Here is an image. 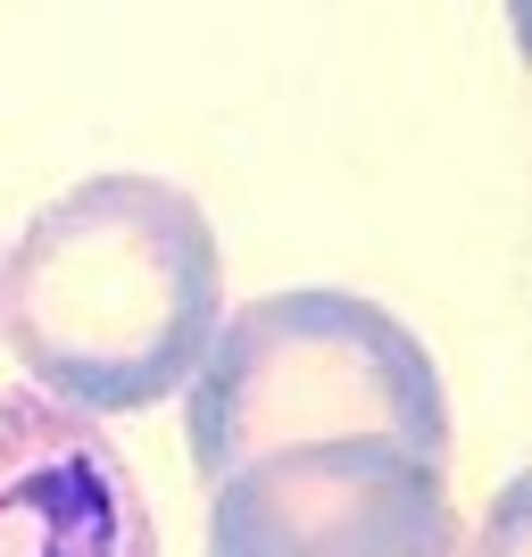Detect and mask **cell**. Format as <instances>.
Instances as JSON below:
<instances>
[{"instance_id":"277c9868","label":"cell","mask_w":532,"mask_h":557,"mask_svg":"<svg viewBox=\"0 0 532 557\" xmlns=\"http://www.w3.org/2000/svg\"><path fill=\"white\" fill-rule=\"evenodd\" d=\"M0 557H159L125 449L34 383H0Z\"/></svg>"},{"instance_id":"6da1fadb","label":"cell","mask_w":532,"mask_h":557,"mask_svg":"<svg viewBox=\"0 0 532 557\" xmlns=\"http://www.w3.org/2000/svg\"><path fill=\"white\" fill-rule=\"evenodd\" d=\"M225 317L209 209L166 175H84L0 250V349L84 417H141L191 383Z\"/></svg>"},{"instance_id":"3957f363","label":"cell","mask_w":532,"mask_h":557,"mask_svg":"<svg viewBox=\"0 0 532 557\" xmlns=\"http://www.w3.org/2000/svg\"><path fill=\"white\" fill-rule=\"evenodd\" d=\"M209 557H466V516L449 466L392 442H317L216 483Z\"/></svg>"},{"instance_id":"7a4b0ae2","label":"cell","mask_w":532,"mask_h":557,"mask_svg":"<svg viewBox=\"0 0 532 557\" xmlns=\"http://www.w3.org/2000/svg\"><path fill=\"white\" fill-rule=\"evenodd\" d=\"M317 442H392L449 466V392L417 325L342 283H292L225 308L184 383V449L200 483Z\"/></svg>"}]
</instances>
